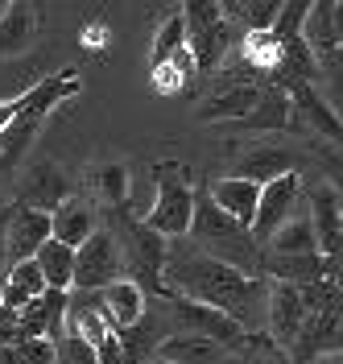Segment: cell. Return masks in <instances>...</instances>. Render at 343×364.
I'll return each mask as SVG.
<instances>
[{
  "instance_id": "cell-10",
  "label": "cell",
  "mask_w": 343,
  "mask_h": 364,
  "mask_svg": "<svg viewBox=\"0 0 343 364\" xmlns=\"http://www.w3.org/2000/svg\"><path fill=\"white\" fill-rule=\"evenodd\" d=\"M161 302H165V315H170V323H174L178 331L215 340L219 348H240V340H244V331H240L228 315L211 311L203 302H190V298H178V294H161Z\"/></svg>"
},
{
  "instance_id": "cell-19",
  "label": "cell",
  "mask_w": 343,
  "mask_h": 364,
  "mask_svg": "<svg viewBox=\"0 0 343 364\" xmlns=\"http://www.w3.org/2000/svg\"><path fill=\"white\" fill-rule=\"evenodd\" d=\"M67 195H70L67 174L54 161H38V166H29V174L21 178V203L17 207H33V211H46L50 215Z\"/></svg>"
},
{
  "instance_id": "cell-42",
  "label": "cell",
  "mask_w": 343,
  "mask_h": 364,
  "mask_svg": "<svg viewBox=\"0 0 343 364\" xmlns=\"http://www.w3.org/2000/svg\"><path fill=\"white\" fill-rule=\"evenodd\" d=\"M0 9H4V4H0Z\"/></svg>"
},
{
  "instance_id": "cell-20",
  "label": "cell",
  "mask_w": 343,
  "mask_h": 364,
  "mask_svg": "<svg viewBox=\"0 0 343 364\" xmlns=\"http://www.w3.org/2000/svg\"><path fill=\"white\" fill-rule=\"evenodd\" d=\"M240 129H252V133H285V129H294V108H290V95L277 87V83H265L261 95H256V104H252V112L244 120H236Z\"/></svg>"
},
{
  "instance_id": "cell-36",
  "label": "cell",
  "mask_w": 343,
  "mask_h": 364,
  "mask_svg": "<svg viewBox=\"0 0 343 364\" xmlns=\"http://www.w3.org/2000/svg\"><path fill=\"white\" fill-rule=\"evenodd\" d=\"M310 364H343V356L339 352H322V356H315Z\"/></svg>"
},
{
  "instance_id": "cell-2",
  "label": "cell",
  "mask_w": 343,
  "mask_h": 364,
  "mask_svg": "<svg viewBox=\"0 0 343 364\" xmlns=\"http://www.w3.org/2000/svg\"><path fill=\"white\" fill-rule=\"evenodd\" d=\"M183 240H190V249L199 257L219 261L240 277H261V245L252 240L249 228H240L211 203L207 191H195V215H190V228H186Z\"/></svg>"
},
{
  "instance_id": "cell-30",
  "label": "cell",
  "mask_w": 343,
  "mask_h": 364,
  "mask_svg": "<svg viewBox=\"0 0 343 364\" xmlns=\"http://www.w3.org/2000/svg\"><path fill=\"white\" fill-rule=\"evenodd\" d=\"M199 70H195V58H190V50H178L174 58H165V63H158V67H149V79H153V91H161V95H174V91L190 87V79H195Z\"/></svg>"
},
{
  "instance_id": "cell-16",
  "label": "cell",
  "mask_w": 343,
  "mask_h": 364,
  "mask_svg": "<svg viewBox=\"0 0 343 364\" xmlns=\"http://www.w3.org/2000/svg\"><path fill=\"white\" fill-rule=\"evenodd\" d=\"M281 91L290 95L294 120H306L315 133L331 136V141L339 145V136H343V129H339V108H335V104H327V100L319 95V87H315V83H285Z\"/></svg>"
},
{
  "instance_id": "cell-35",
  "label": "cell",
  "mask_w": 343,
  "mask_h": 364,
  "mask_svg": "<svg viewBox=\"0 0 343 364\" xmlns=\"http://www.w3.org/2000/svg\"><path fill=\"white\" fill-rule=\"evenodd\" d=\"M104 38H108V29H104V25H95V29H87V33H83V42H87V46H99Z\"/></svg>"
},
{
  "instance_id": "cell-12",
  "label": "cell",
  "mask_w": 343,
  "mask_h": 364,
  "mask_svg": "<svg viewBox=\"0 0 343 364\" xmlns=\"http://www.w3.org/2000/svg\"><path fill=\"white\" fill-rule=\"evenodd\" d=\"M302 323H306V306H302V294H298V286H281V282H269V306H265V336L281 348V352H290L298 340V331H302Z\"/></svg>"
},
{
  "instance_id": "cell-18",
  "label": "cell",
  "mask_w": 343,
  "mask_h": 364,
  "mask_svg": "<svg viewBox=\"0 0 343 364\" xmlns=\"http://www.w3.org/2000/svg\"><path fill=\"white\" fill-rule=\"evenodd\" d=\"M95 306H99V318L108 323V331H124L149 311V298L133 282H112V286L95 290Z\"/></svg>"
},
{
  "instance_id": "cell-13",
  "label": "cell",
  "mask_w": 343,
  "mask_h": 364,
  "mask_svg": "<svg viewBox=\"0 0 343 364\" xmlns=\"http://www.w3.org/2000/svg\"><path fill=\"white\" fill-rule=\"evenodd\" d=\"M310 232H315V245H319V257L322 261H339V236H343V220H339V191L335 182L327 186L322 182L319 191L310 195Z\"/></svg>"
},
{
  "instance_id": "cell-17",
  "label": "cell",
  "mask_w": 343,
  "mask_h": 364,
  "mask_svg": "<svg viewBox=\"0 0 343 364\" xmlns=\"http://www.w3.org/2000/svg\"><path fill=\"white\" fill-rule=\"evenodd\" d=\"M38 9L25 0H9L0 9V58H21L38 42Z\"/></svg>"
},
{
  "instance_id": "cell-29",
  "label": "cell",
  "mask_w": 343,
  "mask_h": 364,
  "mask_svg": "<svg viewBox=\"0 0 343 364\" xmlns=\"http://www.w3.org/2000/svg\"><path fill=\"white\" fill-rule=\"evenodd\" d=\"M261 252H277V257H298V252H319L315 245V232H310V220H306V211H298L290 224H281L265 240V249Z\"/></svg>"
},
{
  "instance_id": "cell-33",
  "label": "cell",
  "mask_w": 343,
  "mask_h": 364,
  "mask_svg": "<svg viewBox=\"0 0 343 364\" xmlns=\"http://www.w3.org/2000/svg\"><path fill=\"white\" fill-rule=\"evenodd\" d=\"M54 364H95V348L83 343L79 336L62 331V340L54 343Z\"/></svg>"
},
{
  "instance_id": "cell-38",
  "label": "cell",
  "mask_w": 343,
  "mask_h": 364,
  "mask_svg": "<svg viewBox=\"0 0 343 364\" xmlns=\"http://www.w3.org/2000/svg\"><path fill=\"white\" fill-rule=\"evenodd\" d=\"M0 294H4V269H0Z\"/></svg>"
},
{
  "instance_id": "cell-14",
  "label": "cell",
  "mask_w": 343,
  "mask_h": 364,
  "mask_svg": "<svg viewBox=\"0 0 343 364\" xmlns=\"http://www.w3.org/2000/svg\"><path fill=\"white\" fill-rule=\"evenodd\" d=\"M62 318H67V294L62 290H46L42 298H33L29 306L17 311V327L21 340H62Z\"/></svg>"
},
{
  "instance_id": "cell-15",
  "label": "cell",
  "mask_w": 343,
  "mask_h": 364,
  "mask_svg": "<svg viewBox=\"0 0 343 364\" xmlns=\"http://www.w3.org/2000/svg\"><path fill=\"white\" fill-rule=\"evenodd\" d=\"M95 220H99V211H95L92 199L67 195L62 203L50 211V240H58L67 249H79L87 236H95Z\"/></svg>"
},
{
  "instance_id": "cell-11",
  "label": "cell",
  "mask_w": 343,
  "mask_h": 364,
  "mask_svg": "<svg viewBox=\"0 0 343 364\" xmlns=\"http://www.w3.org/2000/svg\"><path fill=\"white\" fill-rule=\"evenodd\" d=\"M46 240H50V215L46 211L13 203L9 207V220H4V269H9V265H21V261H33Z\"/></svg>"
},
{
  "instance_id": "cell-24",
  "label": "cell",
  "mask_w": 343,
  "mask_h": 364,
  "mask_svg": "<svg viewBox=\"0 0 343 364\" xmlns=\"http://www.w3.org/2000/svg\"><path fill=\"white\" fill-rule=\"evenodd\" d=\"M170 331L161 327V315L153 311H145V315L133 323V327H124V331H116V340H120V352H124V364H149L158 356V343L165 340Z\"/></svg>"
},
{
  "instance_id": "cell-37",
  "label": "cell",
  "mask_w": 343,
  "mask_h": 364,
  "mask_svg": "<svg viewBox=\"0 0 343 364\" xmlns=\"http://www.w3.org/2000/svg\"><path fill=\"white\" fill-rule=\"evenodd\" d=\"M4 220H9V207L0 211V269H4Z\"/></svg>"
},
{
  "instance_id": "cell-27",
  "label": "cell",
  "mask_w": 343,
  "mask_h": 364,
  "mask_svg": "<svg viewBox=\"0 0 343 364\" xmlns=\"http://www.w3.org/2000/svg\"><path fill=\"white\" fill-rule=\"evenodd\" d=\"M92 186H95V199L104 203V211L129 207L133 178H129V166H124V161H104V166H95L92 170Z\"/></svg>"
},
{
  "instance_id": "cell-3",
  "label": "cell",
  "mask_w": 343,
  "mask_h": 364,
  "mask_svg": "<svg viewBox=\"0 0 343 364\" xmlns=\"http://www.w3.org/2000/svg\"><path fill=\"white\" fill-rule=\"evenodd\" d=\"M116 252H120V265H124V282H133L141 294L161 298V265H165V252L170 240H161L158 232L141 224L137 215H129V207H116L108 211V228Z\"/></svg>"
},
{
  "instance_id": "cell-32",
  "label": "cell",
  "mask_w": 343,
  "mask_h": 364,
  "mask_svg": "<svg viewBox=\"0 0 343 364\" xmlns=\"http://www.w3.org/2000/svg\"><path fill=\"white\" fill-rule=\"evenodd\" d=\"M0 364H54L50 340H17L13 348H0Z\"/></svg>"
},
{
  "instance_id": "cell-22",
  "label": "cell",
  "mask_w": 343,
  "mask_h": 364,
  "mask_svg": "<svg viewBox=\"0 0 343 364\" xmlns=\"http://www.w3.org/2000/svg\"><path fill=\"white\" fill-rule=\"evenodd\" d=\"M281 174H294V154L290 149H244L236 166H232L228 178H240V182H252V186H265V182L281 178Z\"/></svg>"
},
{
  "instance_id": "cell-5",
  "label": "cell",
  "mask_w": 343,
  "mask_h": 364,
  "mask_svg": "<svg viewBox=\"0 0 343 364\" xmlns=\"http://www.w3.org/2000/svg\"><path fill=\"white\" fill-rule=\"evenodd\" d=\"M195 215V182L183 161L153 166V207L141 215V224L158 232L161 240H183Z\"/></svg>"
},
{
  "instance_id": "cell-1",
  "label": "cell",
  "mask_w": 343,
  "mask_h": 364,
  "mask_svg": "<svg viewBox=\"0 0 343 364\" xmlns=\"http://www.w3.org/2000/svg\"><path fill=\"white\" fill-rule=\"evenodd\" d=\"M161 294H178L203 302L211 311L228 315L244 336L265 331V306H269V282L265 277H240L236 269L207 261L195 249H170L161 265Z\"/></svg>"
},
{
  "instance_id": "cell-4",
  "label": "cell",
  "mask_w": 343,
  "mask_h": 364,
  "mask_svg": "<svg viewBox=\"0 0 343 364\" xmlns=\"http://www.w3.org/2000/svg\"><path fill=\"white\" fill-rule=\"evenodd\" d=\"M83 91V79L75 75V70H58V75H46L42 83H33V87L25 91L21 100V112L13 116V124L0 133V166H17L25 158V149H29V141L38 136V129L46 124V116L70 100V95H79Z\"/></svg>"
},
{
  "instance_id": "cell-34",
  "label": "cell",
  "mask_w": 343,
  "mask_h": 364,
  "mask_svg": "<svg viewBox=\"0 0 343 364\" xmlns=\"http://www.w3.org/2000/svg\"><path fill=\"white\" fill-rule=\"evenodd\" d=\"M21 340V327H17V311L0 306V348H13Z\"/></svg>"
},
{
  "instance_id": "cell-21",
  "label": "cell",
  "mask_w": 343,
  "mask_h": 364,
  "mask_svg": "<svg viewBox=\"0 0 343 364\" xmlns=\"http://www.w3.org/2000/svg\"><path fill=\"white\" fill-rule=\"evenodd\" d=\"M153 360H161V364H224L228 360V348H219L215 340H203V336H190V331H170L158 343Z\"/></svg>"
},
{
  "instance_id": "cell-40",
  "label": "cell",
  "mask_w": 343,
  "mask_h": 364,
  "mask_svg": "<svg viewBox=\"0 0 343 364\" xmlns=\"http://www.w3.org/2000/svg\"><path fill=\"white\" fill-rule=\"evenodd\" d=\"M149 364H161V360H149Z\"/></svg>"
},
{
  "instance_id": "cell-6",
  "label": "cell",
  "mask_w": 343,
  "mask_h": 364,
  "mask_svg": "<svg viewBox=\"0 0 343 364\" xmlns=\"http://www.w3.org/2000/svg\"><path fill=\"white\" fill-rule=\"evenodd\" d=\"M178 13H183V33H186V50H190V58H195V70L224 67V58L236 50L240 33H236V25L224 21L219 4H211V0H190Z\"/></svg>"
},
{
  "instance_id": "cell-41",
  "label": "cell",
  "mask_w": 343,
  "mask_h": 364,
  "mask_svg": "<svg viewBox=\"0 0 343 364\" xmlns=\"http://www.w3.org/2000/svg\"><path fill=\"white\" fill-rule=\"evenodd\" d=\"M0 211H4V203H0Z\"/></svg>"
},
{
  "instance_id": "cell-8",
  "label": "cell",
  "mask_w": 343,
  "mask_h": 364,
  "mask_svg": "<svg viewBox=\"0 0 343 364\" xmlns=\"http://www.w3.org/2000/svg\"><path fill=\"white\" fill-rule=\"evenodd\" d=\"M306 203V186H302V174H281V178L265 182L261 186V199H256V215H252V240L265 249V240L273 236L281 224H290Z\"/></svg>"
},
{
  "instance_id": "cell-23",
  "label": "cell",
  "mask_w": 343,
  "mask_h": 364,
  "mask_svg": "<svg viewBox=\"0 0 343 364\" xmlns=\"http://www.w3.org/2000/svg\"><path fill=\"white\" fill-rule=\"evenodd\" d=\"M207 199L219 207L228 220H236L240 228H252V215H256V199H261V186L240 178H219L207 186Z\"/></svg>"
},
{
  "instance_id": "cell-31",
  "label": "cell",
  "mask_w": 343,
  "mask_h": 364,
  "mask_svg": "<svg viewBox=\"0 0 343 364\" xmlns=\"http://www.w3.org/2000/svg\"><path fill=\"white\" fill-rule=\"evenodd\" d=\"M183 46H186L183 13L174 9V13H165V21H161L158 33H153V46H149V67H158V63H165V58H174Z\"/></svg>"
},
{
  "instance_id": "cell-39",
  "label": "cell",
  "mask_w": 343,
  "mask_h": 364,
  "mask_svg": "<svg viewBox=\"0 0 343 364\" xmlns=\"http://www.w3.org/2000/svg\"><path fill=\"white\" fill-rule=\"evenodd\" d=\"M224 364H236V360H224Z\"/></svg>"
},
{
  "instance_id": "cell-26",
  "label": "cell",
  "mask_w": 343,
  "mask_h": 364,
  "mask_svg": "<svg viewBox=\"0 0 343 364\" xmlns=\"http://www.w3.org/2000/svg\"><path fill=\"white\" fill-rule=\"evenodd\" d=\"M261 87H215V95L199 108V120L215 124V120H244L256 104Z\"/></svg>"
},
{
  "instance_id": "cell-9",
  "label": "cell",
  "mask_w": 343,
  "mask_h": 364,
  "mask_svg": "<svg viewBox=\"0 0 343 364\" xmlns=\"http://www.w3.org/2000/svg\"><path fill=\"white\" fill-rule=\"evenodd\" d=\"M112 282H124V265H120V252H116L112 236L104 228H95V236H87L79 249H75V277H70V290L79 294H95Z\"/></svg>"
},
{
  "instance_id": "cell-28",
  "label": "cell",
  "mask_w": 343,
  "mask_h": 364,
  "mask_svg": "<svg viewBox=\"0 0 343 364\" xmlns=\"http://www.w3.org/2000/svg\"><path fill=\"white\" fill-rule=\"evenodd\" d=\"M33 265L42 273V282H46V290H62L70 294V277H75V249L67 245H58V240H46L38 257H33Z\"/></svg>"
},
{
  "instance_id": "cell-7",
  "label": "cell",
  "mask_w": 343,
  "mask_h": 364,
  "mask_svg": "<svg viewBox=\"0 0 343 364\" xmlns=\"http://www.w3.org/2000/svg\"><path fill=\"white\" fill-rule=\"evenodd\" d=\"M302 46L319 63L322 75H331V83H339V63H343L339 0H310V13L302 21Z\"/></svg>"
},
{
  "instance_id": "cell-25",
  "label": "cell",
  "mask_w": 343,
  "mask_h": 364,
  "mask_svg": "<svg viewBox=\"0 0 343 364\" xmlns=\"http://www.w3.org/2000/svg\"><path fill=\"white\" fill-rule=\"evenodd\" d=\"M46 294V282H42V273L33 261H21V265H9L4 269V294H0V306H9V311H21L29 306L33 298Z\"/></svg>"
}]
</instances>
